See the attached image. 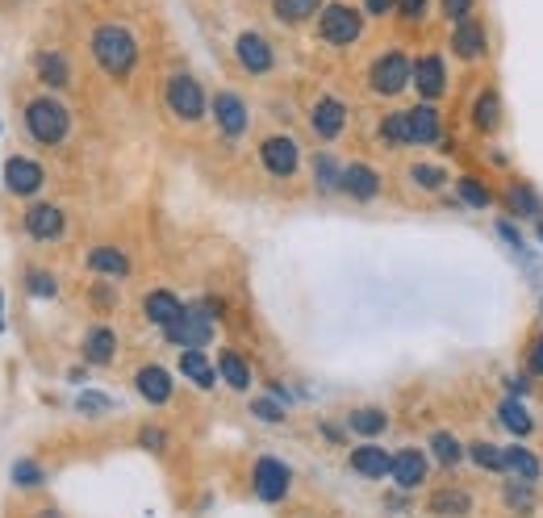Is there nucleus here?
Segmentation results:
<instances>
[{"mask_svg": "<svg viewBox=\"0 0 543 518\" xmlns=\"http://www.w3.org/2000/svg\"><path fill=\"white\" fill-rule=\"evenodd\" d=\"M310 126H314V134L318 138H339L343 134V126H347V105L339 101V97H322L314 109H310Z\"/></svg>", "mask_w": 543, "mask_h": 518, "instance_id": "nucleus-16", "label": "nucleus"}, {"mask_svg": "<svg viewBox=\"0 0 543 518\" xmlns=\"http://www.w3.org/2000/svg\"><path fill=\"white\" fill-rule=\"evenodd\" d=\"M255 418H264V422H285V406H276V397H255Z\"/></svg>", "mask_w": 543, "mask_h": 518, "instance_id": "nucleus-43", "label": "nucleus"}, {"mask_svg": "<svg viewBox=\"0 0 543 518\" xmlns=\"http://www.w3.org/2000/svg\"><path fill=\"white\" fill-rule=\"evenodd\" d=\"M506 385H510V393H527V381H518V376H510Z\"/></svg>", "mask_w": 543, "mask_h": 518, "instance_id": "nucleus-51", "label": "nucleus"}, {"mask_svg": "<svg viewBox=\"0 0 543 518\" xmlns=\"http://www.w3.org/2000/svg\"><path fill=\"white\" fill-rule=\"evenodd\" d=\"M234 59L243 63V72L247 76H268L272 67H276V51H272V42L259 34V30H243L239 38H234Z\"/></svg>", "mask_w": 543, "mask_h": 518, "instance_id": "nucleus-8", "label": "nucleus"}, {"mask_svg": "<svg viewBox=\"0 0 543 518\" xmlns=\"http://www.w3.org/2000/svg\"><path fill=\"white\" fill-rule=\"evenodd\" d=\"M326 0H272V17L280 26H301V21H310L322 13Z\"/></svg>", "mask_w": 543, "mask_h": 518, "instance_id": "nucleus-25", "label": "nucleus"}, {"mask_svg": "<svg viewBox=\"0 0 543 518\" xmlns=\"http://www.w3.org/2000/svg\"><path fill=\"white\" fill-rule=\"evenodd\" d=\"M506 201H510L514 214H523V218H539V197L531 193V188L510 184V188H506Z\"/></svg>", "mask_w": 543, "mask_h": 518, "instance_id": "nucleus-38", "label": "nucleus"}, {"mask_svg": "<svg viewBox=\"0 0 543 518\" xmlns=\"http://www.w3.org/2000/svg\"><path fill=\"white\" fill-rule=\"evenodd\" d=\"M92 297H97V301H101V310H113V293H109L105 285H101L97 293H92Z\"/></svg>", "mask_w": 543, "mask_h": 518, "instance_id": "nucleus-50", "label": "nucleus"}, {"mask_svg": "<svg viewBox=\"0 0 543 518\" xmlns=\"http://www.w3.org/2000/svg\"><path fill=\"white\" fill-rule=\"evenodd\" d=\"M38 76L51 88H67L72 84V67H67V59L59 51H46V55H38Z\"/></svg>", "mask_w": 543, "mask_h": 518, "instance_id": "nucleus-30", "label": "nucleus"}, {"mask_svg": "<svg viewBox=\"0 0 543 518\" xmlns=\"http://www.w3.org/2000/svg\"><path fill=\"white\" fill-rule=\"evenodd\" d=\"M13 481H17V485H38V481H42V468H38L34 460H17V464H13Z\"/></svg>", "mask_w": 543, "mask_h": 518, "instance_id": "nucleus-44", "label": "nucleus"}, {"mask_svg": "<svg viewBox=\"0 0 543 518\" xmlns=\"http://www.w3.org/2000/svg\"><path fill=\"white\" fill-rule=\"evenodd\" d=\"M314 180H318L322 193H335L339 180H343V168L330 155H314Z\"/></svg>", "mask_w": 543, "mask_h": 518, "instance_id": "nucleus-37", "label": "nucleus"}, {"mask_svg": "<svg viewBox=\"0 0 543 518\" xmlns=\"http://www.w3.org/2000/svg\"><path fill=\"white\" fill-rule=\"evenodd\" d=\"M435 5H439V13H443L447 21H452V26H456V21H464V17L477 13L481 0H435Z\"/></svg>", "mask_w": 543, "mask_h": 518, "instance_id": "nucleus-41", "label": "nucleus"}, {"mask_svg": "<svg viewBox=\"0 0 543 518\" xmlns=\"http://www.w3.org/2000/svg\"><path fill=\"white\" fill-rule=\"evenodd\" d=\"M63 226H67V218H63V209L59 205H30L26 209V230H30V239H38V243H55V239H63Z\"/></svg>", "mask_w": 543, "mask_h": 518, "instance_id": "nucleus-13", "label": "nucleus"}, {"mask_svg": "<svg viewBox=\"0 0 543 518\" xmlns=\"http://www.w3.org/2000/svg\"><path fill=\"white\" fill-rule=\"evenodd\" d=\"M498 418H502V427H506L510 435H518V439H527V435H531V427H535L531 414H527V406L518 402V397H506V402L498 406Z\"/></svg>", "mask_w": 543, "mask_h": 518, "instance_id": "nucleus-29", "label": "nucleus"}, {"mask_svg": "<svg viewBox=\"0 0 543 518\" xmlns=\"http://www.w3.org/2000/svg\"><path fill=\"white\" fill-rule=\"evenodd\" d=\"M347 427L356 431V435H364V439H376V435L389 431V414L376 410V406H360V410L347 414Z\"/></svg>", "mask_w": 543, "mask_h": 518, "instance_id": "nucleus-26", "label": "nucleus"}, {"mask_svg": "<svg viewBox=\"0 0 543 518\" xmlns=\"http://www.w3.org/2000/svg\"><path fill=\"white\" fill-rule=\"evenodd\" d=\"M410 84L418 88L422 101H439L443 92H447V59H443L439 51L418 55V59H414V80H410Z\"/></svg>", "mask_w": 543, "mask_h": 518, "instance_id": "nucleus-9", "label": "nucleus"}, {"mask_svg": "<svg viewBox=\"0 0 543 518\" xmlns=\"http://www.w3.org/2000/svg\"><path fill=\"white\" fill-rule=\"evenodd\" d=\"M117 351V335L109 331V326H92L88 339H84V360L88 364H109Z\"/></svg>", "mask_w": 543, "mask_h": 518, "instance_id": "nucleus-28", "label": "nucleus"}, {"mask_svg": "<svg viewBox=\"0 0 543 518\" xmlns=\"http://www.w3.org/2000/svg\"><path fill=\"white\" fill-rule=\"evenodd\" d=\"M339 188H343L351 201H372L376 193H381V172L368 168V163H347Z\"/></svg>", "mask_w": 543, "mask_h": 518, "instance_id": "nucleus-15", "label": "nucleus"}, {"mask_svg": "<svg viewBox=\"0 0 543 518\" xmlns=\"http://www.w3.org/2000/svg\"><path fill=\"white\" fill-rule=\"evenodd\" d=\"M109 406V397H101V393H84L80 397V410H88V414H101Z\"/></svg>", "mask_w": 543, "mask_h": 518, "instance_id": "nucleus-48", "label": "nucleus"}, {"mask_svg": "<svg viewBox=\"0 0 543 518\" xmlns=\"http://www.w3.org/2000/svg\"><path fill=\"white\" fill-rule=\"evenodd\" d=\"M163 335H168V343L176 347H205L209 339H214V314L205 310V305H184L180 318L172 326H163Z\"/></svg>", "mask_w": 543, "mask_h": 518, "instance_id": "nucleus-6", "label": "nucleus"}, {"mask_svg": "<svg viewBox=\"0 0 543 518\" xmlns=\"http://www.w3.org/2000/svg\"><path fill=\"white\" fill-rule=\"evenodd\" d=\"M289 464L285 460H276V456H259L255 460V498H264V502H280L289 493Z\"/></svg>", "mask_w": 543, "mask_h": 518, "instance_id": "nucleus-12", "label": "nucleus"}, {"mask_svg": "<svg viewBox=\"0 0 543 518\" xmlns=\"http://www.w3.org/2000/svg\"><path fill=\"white\" fill-rule=\"evenodd\" d=\"M214 122L222 130V138H243L247 134V122H251V113H247V101L239 97V92H214Z\"/></svg>", "mask_w": 543, "mask_h": 518, "instance_id": "nucleus-10", "label": "nucleus"}, {"mask_svg": "<svg viewBox=\"0 0 543 518\" xmlns=\"http://www.w3.org/2000/svg\"><path fill=\"white\" fill-rule=\"evenodd\" d=\"M351 473H360L368 481H381L393 473V456L385 452V447H376V443H364L351 452Z\"/></svg>", "mask_w": 543, "mask_h": 518, "instance_id": "nucleus-18", "label": "nucleus"}, {"mask_svg": "<svg viewBox=\"0 0 543 518\" xmlns=\"http://www.w3.org/2000/svg\"><path fill=\"white\" fill-rule=\"evenodd\" d=\"M456 197L468 205V209H489L493 205V193H489V188L485 184H477V180H456Z\"/></svg>", "mask_w": 543, "mask_h": 518, "instance_id": "nucleus-36", "label": "nucleus"}, {"mask_svg": "<svg viewBox=\"0 0 543 518\" xmlns=\"http://www.w3.org/2000/svg\"><path fill=\"white\" fill-rule=\"evenodd\" d=\"M468 456H472V464H477V468H485V473H506V452H502V447H493V443H485V439L472 443Z\"/></svg>", "mask_w": 543, "mask_h": 518, "instance_id": "nucleus-35", "label": "nucleus"}, {"mask_svg": "<svg viewBox=\"0 0 543 518\" xmlns=\"http://www.w3.org/2000/svg\"><path fill=\"white\" fill-rule=\"evenodd\" d=\"M134 389L147 397L151 406H163L172 397V372L163 368V364H147V368H138L134 376Z\"/></svg>", "mask_w": 543, "mask_h": 518, "instance_id": "nucleus-19", "label": "nucleus"}, {"mask_svg": "<svg viewBox=\"0 0 543 518\" xmlns=\"http://www.w3.org/2000/svg\"><path fill=\"white\" fill-rule=\"evenodd\" d=\"M431 456H435L443 468H456V464L464 460V447H460V439H456L452 431H435V435H431Z\"/></svg>", "mask_w": 543, "mask_h": 518, "instance_id": "nucleus-34", "label": "nucleus"}, {"mask_svg": "<svg viewBox=\"0 0 543 518\" xmlns=\"http://www.w3.org/2000/svg\"><path fill=\"white\" fill-rule=\"evenodd\" d=\"M360 5H364V17H389L397 13L401 0H360Z\"/></svg>", "mask_w": 543, "mask_h": 518, "instance_id": "nucleus-46", "label": "nucleus"}, {"mask_svg": "<svg viewBox=\"0 0 543 518\" xmlns=\"http://www.w3.org/2000/svg\"><path fill=\"white\" fill-rule=\"evenodd\" d=\"M468 506H472V498H468L464 489H439V493H431V510L443 514V518H464Z\"/></svg>", "mask_w": 543, "mask_h": 518, "instance_id": "nucleus-32", "label": "nucleus"}, {"mask_svg": "<svg viewBox=\"0 0 543 518\" xmlns=\"http://www.w3.org/2000/svg\"><path fill=\"white\" fill-rule=\"evenodd\" d=\"M427 468H431V460L418 452V447H401V452L393 456V481L401 485V489H418L422 481H427Z\"/></svg>", "mask_w": 543, "mask_h": 518, "instance_id": "nucleus-17", "label": "nucleus"}, {"mask_svg": "<svg viewBox=\"0 0 543 518\" xmlns=\"http://www.w3.org/2000/svg\"><path fill=\"white\" fill-rule=\"evenodd\" d=\"M506 502H510V510H518V514H531V510H535L531 485H527V481H514V485L506 489Z\"/></svg>", "mask_w": 543, "mask_h": 518, "instance_id": "nucleus-42", "label": "nucleus"}, {"mask_svg": "<svg viewBox=\"0 0 543 518\" xmlns=\"http://www.w3.org/2000/svg\"><path fill=\"white\" fill-rule=\"evenodd\" d=\"M431 9H435V0H401V5H397V17L406 21V26H422Z\"/></svg>", "mask_w": 543, "mask_h": 518, "instance_id": "nucleus-40", "label": "nucleus"}, {"mask_svg": "<svg viewBox=\"0 0 543 518\" xmlns=\"http://www.w3.org/2000/svg\"><path fill=\"white\" fill-rule=\"evenodd\" d=\"M259 163H264V172H272V176H293L297 172V163H301V151H297V143L289 134H272V138H264L259 143Z\"/></svg>", "mask_w": 543, "mask_h": 518, "instance_id": "nucleus-11", "label": "nucleus"}, {"mask_svg": "<svg viewBox=\"0 0 543 518\" xmlns=\"http://www.w3.org/2000/svg\"><path fill=\"white\" fill-rule=\"evenodd\" d=\"M447 46H452V55L460 63H481L489 55V26H485L477 13H472V17H464V21H456V26H452Z\"/></svg>", "mask_w": 543, "mask_h": 518, "instance_id": "nucleus-7", "label": "nucleus"}, {"mask_svg": "<svg viewBox=\"0 0 543 518\" xmlns=\"http://www.w3.org/2000/svg\"><path fill=\"white\" fill-rule=\"evenodd\" d=\"M26 285H30V293H34V297H55V280L46 276L42 268H34V272L26 276Z\"/></svg>", "mask_w": 543, "mask_h": 518, "instance_id": "nucleus-45", "label": "nucleus"}, {"mask_svg": "<svg viewBox=\"0 0 543 518\" xmlns=\"http://www.w3.org/2000/svg\"><path fill=\"white\" fill-rule=\"evenodd\" d=\"M143 310H147V322H155V326H172L176 318H180V297L176 293H168V289H155V293H147V301H143Z\"/></svg>", "mask_w": 543, "mask_h": 518, "instance_id": "nucleus-24", "label": "nucleus"}, {"mask_svg": "<svg viewBox=\"0 0 543 518\" xmlns=\"http://www.w3.org/2000/svg\"><path fill=\"white\" fill-rule=\"evenodd\" d=\"M92 59H97L101 72L126 80L134 72V63H138V38L126 26H117V21L97 26L92 30Z\"/></svg>", "mask_w": 543, "mask_h": 518, "instance_id": "nucleus-1", "label": "nucleus"}, {"mask_svg": "<svg viewBox=\"0 0 543 518\" xmlns=\"http://www.w3.org/2000/svg\"><path fill=\"white\" fill-rule=\"evenodd\" d=\"M26 130H30L34 143L59 147L63 138H67V130H72V117H67L63 101H55V97H34V101L26 105Z\"/></svg>", "mask_w": 543, "mask_h": 518, "instance_id": "nucleus-3", "label": "nucleus"}, {"mask_svg": "<svg viewBox=\"0 0 543 518\" xmlns=\"http://www.w3.org/2000/svg\"><path fill=\"white\" fill-rule=\"evenodd\" d=\"M218 372H222V381L230 389H247L251 385V368H247V360L239 356V351H222V356H218Z\"/></svg>", "mask_w": 543, "mask_h": 518, "instance_id": "nucleus-31", "label": "nucleus"}, {"mask_svg": "<svg viewBox=\"0 0 543 518\" xmlns=\"http://www.w3.org/2000/svg\"><path fill=\"white\" fill-rule=\"evenodd\" d=\"M410 80H414V59L406 51H385L368 67V88L376 97H397V92L410 88Z\"/></svg>", "mask_w": 543, "mask_h": 518, "instance_id": "nucleus-4", "label": "nucleus"}, {"mask_svg": "<svg viewBox=\"0 0 543 518\" xmlns=\"http://www.w3.org/2000/svg\"><path fill=\"white\" fill-rule=\"evenodd\" d=\"M5 184H9L13 197H30L42 188V168L34 159H9L5 163Z\"/></svg>", "mask_w": 543, "mask_h": 518, "instance_id": "nucleus-20", "label": "nucleus"}, {"mask_svg": "<svg viewBox=\"0 0 543 518\" xmlns=\"http://www.w3.org/2000/svg\"><path fill=\"white\" fill-rule=\"evenodd\" d=\"M180 372H184L193 385H201V389H214V381H218V372H214V364L201 356V347H188V351H184V356H180Z\"/></svg>", "mask_w": 543, "mask_h": 518, "instance_id": "nucleus-27", "label": "nucleus"}, {"mask_svg": "<svg viewBox=\"0 0 543 518\" xmlns=\"http://www.w3.org/2000/svg\"><path fill=\"white\" fill-rule=\"evenodd\" d=\"M506 473L514 477V481H527V485H535L539 481V473H543V464H539V456L531 452V447H506Z\"/></svg>", "mask_w": 543, "mask_h": 518, "instance_id": "nucleus-23", "label": "nucleus"}, {"mask_svg": "<svg viewBox=\"0 0 543 518\" xmlns=\"http://www.w3.org/2000/svg\"><path fill=\"white\" fill-rule=\"evenodd\" d=\"M318 38L335 51H347L364 38V9L347 5V0H326L322 13H318Z\"/></svg>", "mask_w": 543, "mask_h": 518, "instance_id": "nucleus-2", "label": "nucleus"}, {"mask_svg": "<svg viewBox=\"0 0 543 518\" xmlns=\"http://www.w3.org/2000/svg\"><path fill=\"white\" fill-rule=\"evenodd\" d=\"M163 439H168V435H163L159 427H143V447H151V452H159Z\"/></svg>", "mask_w": 543, "mask_h": 518, "instance_id": "nucleus-49", "label": "nucleus"}, {"mask_svg": "<svg viewBox=\"0 0 543 518\" xmlns=\"http://www.w3.org/2000/svg\"><path fill=\"white\" fill-rule=\"evenodd\" d=\"M376 134H381L385 147H410V117L406 113H385Z\"/></svg>", "mask_w": 543, "mask_h": 518, "instance_id": "nucleus-33", "label": "nucleus"}, {"mask_svg": "<svg viewBox=\"0 0 543 518\" xmlns=\"http://www.w3.org/2000/svg\"><path fill=\"white\" fill-rule=\"evenodd\" d=\"M472 126H477L481 134H493L502 126V97L498 88H481L477 101H472Z\"/></svg>", "mask_w": 543, "mask_h": 518, "instance_id": "nucleus-21", "label": "nucleus"}, {"mask_svg": "<svg viewBox=\"0 0 543 518\" xmlns=\"http://www.w3.org/2000/svg\"><path fill=\"white\" fill-rule=\"evenodd\" d=\"M42 518H63V514H55V510H46V514H42Z\"/></svg>", "mask_w": 543, "mask_h": 518, "instance_id": "nucleus-52", "label": "nucleus"}, {"mask_svg": "<svg viewBox=\"0 0 543 518\" xmlns=\"http://www.w3.org/2000/svg\"><path fill=\"white\" fill-rule=\"evenodd\" d=\"M527 372L531 376H543V335H535L531 351H527Z\"/></svg>", "mask_w": 543, "mask_h": 518, "instance_id": "nucleus-47", "label": "nucleus"}, {"mask_svg": "<svg viewBox=\"0 0 543 518\" xmlns=\"http://www.w3.org/2000/svg\"><path fill=\"white\" fill-rule=\"evenodd\" d=\"M163 101H168L172 117H180V122H201L205 109H209L205 88L197 84V76H188V72H172L168 88H163Z\"/></svg>", "mask_w": 543, "mask_h": 518, "instance_id": "nucleus-5", "label": "nucleus"}, {"mask_svg": "<svg viewBox=\"0 0 543 518\" xmlns=\"http://www.w3.org/2000/svg\"><path fill=\"white\" fill-rule=\"evenodd\" d=\"M410 180H414L418 188H443V184H447V172L439 168V163H414Z\"/></svg>", "mask_w": 543, "mask_h": 518, "instance_id": "nucleus-39", "label": "nucleus"}, {"mask_svg": "<svg viewBox=\"0 0 543 518\" xmlns=\"http://www.w3.org/2000/svg\"><path fill=\"white\" fill-rule=\"evenodd\" d=\"M88 272H97L105 280H122L130 276V259L117 247H97V251H88Z\"/></svg>", "mask_w": 543, "mask_h": 518, "instance_id": "nucleus-22", "label": "nucleus"}, {"mask_svg": "<svg viewBox=\"0 0 543 518\" xmlns=\"http://www.w3.org/2000/svg\"><path fill=\"white\" fill-rule=\"evenodd\" d=\"M406 117H410V143H414V147H435L439 138H443V122H439L435 101L414 105Z\"/></svg>", "mask_w": 543, "mask_h": 518, "instance_id": "nucleus-14", "label": "nucleus"}]
</instances>
